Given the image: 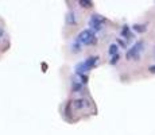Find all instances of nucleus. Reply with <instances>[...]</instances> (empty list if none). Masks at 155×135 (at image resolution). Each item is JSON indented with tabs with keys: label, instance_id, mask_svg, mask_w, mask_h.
Masks as SVG:
<instances>
[{
	"label": "nucleus",
	"instance_id": "obj_1",
	"mask_svg": "<svg viewBox=\"0 0 155 135\" xmlns=\"http://www.w3.org/2000/svg\"><path fill=\"white\" fill-rule=\"evenodd\" d=\"M97 62H99V57H97V56L88 57L85 61H82V62H80V64L76 65V72L78 74L86 73V72H89L91 69H93L94 66H96Z\"/></svg>",
	"mask_w": 155,
	"mask_h": 135
},
{
	"label": "nucleus",
	"instance_id": "obj_2",
	"mask_svg": "<svg viewBox=\"0 0 155 135\" xmlns=\"http://www.w3.org/2000/svg\"><path fill=\"white\" fill-rule=\"evenodd\" d=\"M77 41H78L81 45L89 46V45H94V43H96L97 38H96V35H94V32H93V30H92V29H85V30H82V31L78 34Z\"/></svg>",
	"mask_w": 155,
	"mask_h": 135
},
{
	"label": "nucleus",
	"instance_id": "obj_3",
	"mask_svg": "<svg viewBox=\"0 0 155 135\" xmlns=\"http://www.w3.org/2000/svg\"><path fill=\"white\" fill-rule=\"evenodd\" d=\"M143 46H144L143 41L136 42V43L134 45V46L131 47V49L126 53V58H127V59H131V61H138L139 57H140L142 50H143Z\"/></svg>",
	"mask_w": 155,
	"mask_h": 135
},
{
	"label": "nucleus",
	"instance_id": "obj_4",
	"mask_svg": "<svg viewBox=\"0 0 155 135\" xmlns=\"http://www.w3.org/2000/svg\"><path fill=\"white\" fill-rule=\"evenodd\" d=\"M104 22H105V19H104L103 16H100V15H92L91 20H89V25L94 30H101Z\"/></svg>",
	"mask_w": 155,
	"mask_h": 135
},
{
	"label": "nucleus",
	"instance_id": "obj_5",
	"mask_svg": "<svg viewBox=\"0 0 155 135\" xmlns=\"http://www.w3.org/2000/svg\"><path fill=\"white\" fill-rule=\"evenodd\" d=\"M91 106H92L91 101L86 100V99H84V97L73 100V108H76V110H78V111H82V110H85V108H89Z\"/></svg>",
	"mask_w": 155,
	"mask_h": 135
},
{
	"label": "nucleus",
	"instance_id": "obj_6",
	"mask_svg": "<svg viewBox=\"0 0 155 135\" xmlns=\"http://www.w3.org/2000/svg\"><path fill=\"white\" fill-rule=\"evenodd\" d=\"M77 23V15L74 11H69L66 14V25H76Z\"/></svg>",
	"mask_w": 155,
	"mask_h": 135
},
{
	"label": "nucleus",
	"instance_id": "obj_7",
	"mask_svg": "<svg viewBox=\"0 0 155 135\" xmlns=\"http://www.w3.org/2000/svg\"><path fill=\"white\" fill-rule=\"evenodd\" d=\"M121 35L126 37V39H131V38H132V34H131V31H130V27L124 26L123 29H121Z\"/></svg>",
	"mask_w": 155,
	"mask_h": 135
},
{
	"label": "nucleus",
	"instance_id": "obj_8",
	"mask_svg": "<svg viewBox=\"0 0 155 135\" xmlns=\"http://www.w3.org/2000/svg\"><path fill=\"white\" fill-rule=\"evenodd\" d=\"M132 29L135 30L136 32H144L146 30H147V26L146 25H134Z\"/></svg>",
	"mask_w": 155,
	"mask_h": 135
},
{
	"label": "nucleus",
	"instance_id": "obj_9",
	"mask_svg": "<svg viewBox=\"0 0 155 135\" xmlns=\"http://www.w3.org/2000/svg\"><path fill=\"white\" fill-rule=\"evenodd\" d=\"M108 53L111 54V56H116V54H117V45L112 43L111 46H109V50H108Z\"/></svg>",
	"mask_w": 155,
	"mask_h": 135
},
{
	"label": "nucleus",
	"instance_id": "obj_10",
	"mask_svg": "<svg viewBox=\"0 0 155 135\" xmlns=\"http://www.w3.org/2000/svg\"><path fill=\"white\" fill-rule=\"evenodd\" d=\"M78 4L81 5V7H84V8H91L92 5H93V3H92V2H88V0H81Z\"/></svg>",
	"mask_w": 155,
	"mask_h": 135
},
{
	"label": "nucleus",
	"instance_id": "obj_11",
	"mask_svg": "<svg viewBox=\"0 0 155 135\" xmlns=\"http://www.w3.org/2000/svg\"><path fill=\"white\" fill-rule=\"evenodd\" d=\"M4 35V27L0 25V39H2V37Z\"/></svg>",
	"mask_w": 155,
	"mask_h": 135
},
{
	"label": "nucleus",
	"instance_id": "obj_12",
	"mask_svg": "<svg viewBox=\"0 0 155 135\" xmlns=\"http://www.w3.org/2000/svg\"><path fill=\"white\" fill-rule=\"evenodd\" d=\"M117 59H119V54H116V56H113V59L111 61V64H115V62H117Z\"/></svg>",
	"mask_w": 155,
	"mask_h": 135
},
{
	"label": "nucleus",
	"instance_id": "obj_13",
	"mask_svg": "<svg viewBox=\"0 0 155 135\" xmlns=\"http://www.w3.org/2000/svg\"><path fill=\"white\" fill-rule=\"evenodd\" d=\"M148 72H150V73H155V65H151V66L148 68Z\"/></svg>",
	"mask_w": 155,
	"mask_h": 135
}]
</instances>
